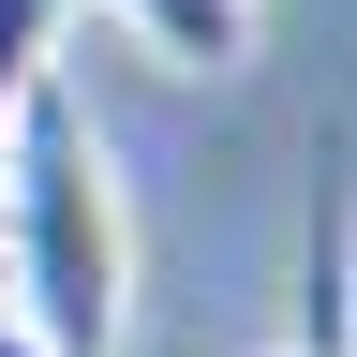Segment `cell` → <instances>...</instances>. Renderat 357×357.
I'll list each match as a JSON object with an SVG mask.
<instances>
[{"instance_id":"4","label":"cell","mask_w":357,"mask_h":357,"mask_svg":"<svg viewBox=\"0 0 357 357\" xmlns=\"http://www.w3.org/2000/svg\"><path fill=\"white\" fill-rule=\"evenodd\" d=\"M0 357H45V342H30V328H15V312H0Z\"/></svg>"},{"instance_id":"3","label":"cell","mask_w":357,"mask_h":357,"mask_svg":"<svg viewBox=\"0 0 357 357\" xmlns=\"http://www.w3.org/2000/svg\"><path fill=\"white\" fill-rule=\"evenodd\" d=\"M60 30H75V0H0V119L30 75H60Z\"/></svg>"},{"instance_id":"2","label":"cell","mask_w":357,"mask_h":357,"mask_svg":"<svg viewBox=\"0 0 357 357\" xmlns=\"http://www.w3.org/2000/svg\"><path fill=\"white\" fill-rule=\"evenodd\" d=\"M105 15L149 45L164 75H238V60H253V30H268V0H105Z\"/></svg>"},{"instance_id":"1","label":"cell","mask_w":357,"mask_h":357,"mask_svg":"<svg viewBox=\"0 0 357 357\" xmlns=\"http://www.w3.org/2000/svg\"><path fill=\"white\" fill-rule=\"evenodd\" d=\"M0 312L45 357H119L134 328V223H119V164L75 75H30L0 119Z\"/></svg>"}]
</instances>
